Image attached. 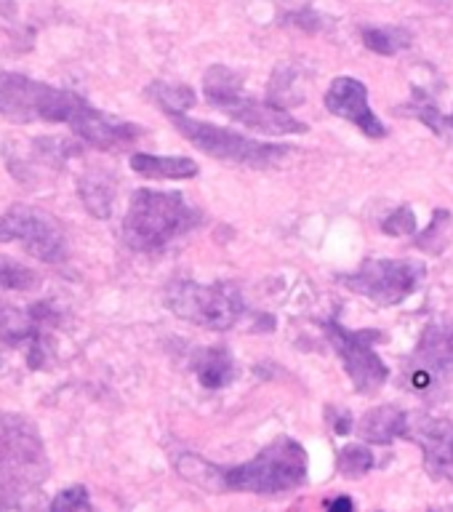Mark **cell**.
<instances>
[{"instance_id": "17", "label": "cell", "mask_w": 453, "mask_h": 512, "mask_svg": "<svg viewBox=\"0 0 453 512\" xmlns=\"http://www.w3.org/2000/svg\"><path fill=\"white\" fill-rule=\"evenodd\" d=\"M411 32L406 27H366L363 30V43L368 51L382 56H395L411 46Z\"/></svg>"}, {"instance_id": "1", "label": "cell", "mask_w": 453, "mask_h": 512, "mask_svg": "<svg viewBox=\"0 0 453 512\" xmlns=\"http://www.w3.org/2000/svg\"><path fill=\"white\" fill-rule=\"evenodd\" d=\"M51 464L38 427L19 414L0 411V502L16 510H32Z\"/></svg>"}, {"instance_id": "15", "label": "cell", "mask_w": 453, "mask_h": 512, "mask_svg": "<svg viewBox=\"0 0 453 512\" xmlns=\"http://www.w3.org/2000/svg\"><path fill=\"white\" fill-rule=\"evenodd\" d=\"M192 368H195L200 384L208 387V390H222V387L235 382V376H238V366H235V360L224 347H211V350L198 352Z\"/></svg>"}, {"instance_id": "11", "label": "cell", "mask_w": 453, "mask_h": 512, "mask_svg": "<svg viewBox=\"0 0 453 512\" xmlns=\"http://www.w3.org/2000/svg\"><path fill=\"white\" fill-rule=\"evenodd\" d=\"M453 371V323L432 320L424 328L422 339L416 344L414 368H411V387L416 392L427 390L435 379Z\"/></svg>"}, {"instance_id": "2", "label": "cell", "mask_w": 453, "mask_h": 512, "mask_svg": "<svg viewBox=\"0 0 453 512\" xmlns=\"http://www.w3.org/2000/svg\"><path fill=\"white\" fill-rule=\"evenodd\" d=\"M96 107L75 91L40 83L19 72L0 75V115L11 123H70L75 136L96 118Z\"/></svg>"}, {"instance_id": "22", "label": "cell", "mask_w": 453, "mask_h": 512, "mask_svg": "<svg viewBox=\"0 0 453 512\" xmlns=\"http://www.w3.org/2000/svg\"><path fill=\"white\" fill-rule=\"evenodd\" d=\"M408 112L422 120L424 126H430L435 134H443V128H446V118L440 115V107L435 104V99H432L427 91H422V88H414V102L408 104Z\"/></svg>"}, {"instance_id": "14", "label": "cell", "mask_w": 453, "mask_h": 512, "mask_svg": "<svg viewBox=\"0 0 453 512\" xmlns=\"http://www.w3.org/2000/svg\"><path fill=\"white\" fill-rule=\"evenodd\" d=\"M360 438L376 446H392L398 438H406L408 414L398 406H376L371 408L358 424Z\"/></svg>"}, {"instance_id": "24", "label": "cell", "mask_w": 453, "mask_h": 512, "mask_svg": "<svg viewBox=\"0 0 453 512\" xmlns=\"http://www.w3.org/2000/svg\"><path fill=\"white\" fill-rule=\"evenodd\" d=\"M48 512H91V507H88V491L83 486L64 488V491L56 494Z\"/></svg>"}, {"instance_id": "13", "label": "cell", "mask_w": 453, "mask_h": 512, "mask_svg": "<svg viewBox=\"0 0 453 512\" xmlns=\"http://www.w3.org/2000/svg\"><path fill=\"white\" fill-rule=\"evenodd\" d=\"M326 107L331 115L355 123L366 136H387L384 123L368 107V88L358 78H336L326 91Z\"/></svg>"}, {"instance_id": "6", "label": "cell", "mask_w": 453, "mask_h": 512, "mask_svg": "<svg viewBox=\"0 0 453 512\" xmlns=\"http://www.w3.org/2000/svg\"><path fill=\"white\" fill-rule=\"evenodd\" d=\"M179 134L192 142L198 150H203L211 158L238 163V166L270 168L286 158L291 147L283 144H264L256 139H248L243 134H235L230 128L211 126L206 120L187 118V115H168Z\"/></svg>"}, {"instance_id": "21", "label": "cell", "mask_w": 453, "mask_h": 512, "mask_svg": "<svg viewBox=\"0 0 453 512\" xmlns=\"http://www.w3.org/2000/svg\"><path fill=\"white\" fill-rule=\"evenodd\" d=\"M38 283V275L30 267H24L8 256H0V286L11 288V291H32V288H38Z\"/></svg>"}, {"instance_id": "8", "label": "cell", "mask_w": 453, "mask_h": 512, "mask_svg": "<svg viewBox=\"0 0 453 512\" xmlns=\"http://www.w3.org/2000/svg\"><path fill=\"white\" fill-rule=\"evenodd\" d=\"M427 267L414 259H366L358 270L344 275L342 283L368 302L392 307L406 302L422 286Z\"/></svg>"}, {"instance_id": "4", "label": "cell", "mask_w": 453, "mask_h": 512, "mask_svg": "<svg viewBox=\"0 0 453 512\" xmlns=\"http://www.w3.org/2000/svg\"><path fill=\"white\" fill-rule=\"evenodd\" d=\"M307 478V451L302 443L280 438L238 467H216L214 491H246V494H286Z\"/></svg>"}, {"instance_id": "12", "label": "cell", "mask_w": 453, "mask_h": 512, "mask_svg": "<svg viewBox=\"0 0 453 512\" xmlns=\"http://www.w3.org/2000/svg\"><path fill=\"white\" fill-rule=\"evenodd\" d=\"M408 440L419 443L424 454V467L432 478L453 483V422L438 416H408Z\"/></svg>"}, {"instance_id": "9", "label": "cell", "mask_w": 453, "mask_h": 512, "mask_svg": "<svg viewBox=\"0 0 453 512\" xmlns=\"http://www.w3.org/2000/svg\"><path fill=\"white\" fill-rule=\"evenodd\" d=\"M0 240L19 243L27 254L48 264L62 262L67 254L62 224L48 211H40L27 203H16L6 214H0Z\"/></svg>"}, {"instance_id": "25", "label": "cell", "mask_w": 453, "mask_h": 512, "mask_svg": "<svg viewBox=\"0 0 453 512\" xmlns=\"http://www.w3.org/2000/svg\"><path fill=\"white\" fill-rule=\"evenodd\" d=\"M382 230L387 232V235H392V238H400V235H414L416 232L414 211H411L408 206L392 211V214L382 222Z\"/></svg>"}, {"instance_id": "28", "label": "cell", "mask_w": 453, "mask_h": 512, "mask_svg": "<svg viewBox=\"0 0 453 512\" xmlns=\"http://www.w3.org/2000/svg\"><path fill=\"white\" fill-rule=\"evenodd\" d=\"M446 126H451V128H453V112H451V115H448V118H446Z\"/></svg>"}, {"instance_id": "16", "label": "cell", "mask_w": 453, "mask_h": 512, "mask_svg": "<svg viewBox=\"0 0 453 512\" xmlns=\"http://www.w3.org/2000/svg\"><path fill=\"white\" fill-rule=\"evenodd\" d=\"M131 168L147 179H195L200 171L198 163L190 158H163V155H147V152H134Z\"/></svg>"}, {"instance_id": "26", "label": "cell", "mask_w": 453, "mask_h": 512, "mask_svg": "<svg viewBox=\"0 0 453 512\" xmlns=\"http://www.w3.org/2000/svg\"><path fill=\"white\" fill-rule=\"evenodd\" d=\"M326 512H355V504H352L350 496H336L334 502H328Z\"/></svg>"}, {"instance_id": "10", "label": "cell", "mask_w": 453, "mask_h": 512, "mask_svg": "<svg viewBox=\"0 0 453 512\" xmlns=\"http://www.w3.org/2000/svg\"><path fill=\"white\" fill-rule=\"evenodd\" d=\"M326 334L331 347L342 360L344 371L350 376L352 387L360 395H374L390 379V368L374 350V342L382 334L376 331H350L339 320H328Z\"/></svg>"}, {"instance_id": "5", "label": "cell", "mask_w": 453, "mask_h": 512, "mask_svg": "<svg viewBox=\"0 0 453 512\" xmlns=\"http://www.w3.org/2000/svg\"><path fill=\"white\" fill-rule=\"evenodd\" d=\"M203 88H206V99L214 104L216 110H222L227 118L238 120L243 126L254 128V131L272 136L304 134L307 131V123L288 115L278 104L259 102L254 96H248L240 86L238 75L224 64H214L206 72Z\"/></svg>"}, {"instance_id": "3", "label": "cell", "mask_w": 453, "mask_h": 512, "mask_svg": "<svg viewBox=\"0 0 453 512\" xmlns=\"http://www.w3.org/2000/svg\"><path fill=\"white\" fill-rule=\"evenodd\" d=\"M198 224L200 211L184 200L182 192L136 190L123 219V238L134 251L155 254Z\"/></svg>"}, {"instance_id": "18", "label": "cell", "mask_w": 453, "mask_h": 512, "mask_svg": "<svg viewBox=\"0 0 453 512\" xmlns=\"http://www.w3.org/2000/svg\"><path fill=\"white\" fill-rule=\"evenodd\" d=\"M150 94L168 115H184L195 104V91L179 83H152Z\"/></svg>"}, {"instance_id": "23", "label": "cell", "mask_w": 453, "mask_h": 512, "mask_svg": "<svg viewBox=\"0 0 453 512\" xmlns=\"http://www.w3.org/2000/svg\"><path fill=\"white\" fill-rule=\"evenodd\" d=\"M374 467V454L366 446H344L339 454V472L344 478H363Z\"/></svg>"}, {"instance_id": "20", "label": "cell", "mask_w": 453, "mask_h": 512, "mask_svg": "<svg viewBox=\"0 0 453 512\" xmlns=\"http://www.w3.org/2000/svg\"><path fill=\"white\" fill-rule=\"evenodd\" d=\"M80 198H83V203H86V208L91 214L104 219V216H110L115 192H112V187L104 182V179L91 176V179H83V182H80Z\"/></svg>"}, {"instance_id": "27", "label": "cell", "mask_w": 453, "mask_h": 512, "mask_svg": "<svg viewBox=\"0 0 453 512\" xmlns=\"http://www.w3.org/2000/svg\"><path fill=\"white\" fill-rule=\"evenodd\" d=\"M16 14L14 0H0V19H11Z\"/></svg>"}, {"instance_id": "7", "label": "cell", "mask_w": 453, "mask_h": 512, "mask_svg": "<svg viewBox=\"0 0 453 512\" xmlns=\"http://www.w3.org/2000/svg\"><path fill=\"white\" fill-rule=\"evenodd\" d=\"M166 304L168 310L182 320L211 328V331H227L238 323L246 310L243 294L232 283L200 286L192 280H179L168 288Z\"/></svg>"}, {"instance_id": "19", "label": "cell", "mask_w": 453, "mask_h": 512, "mask_svg": "<svg viewBox=\"0 0 453 512\" xmlns=\"http://www.w3.org/2000/svg\"><path fill=\"white\" fill-rule=\"evenodd\" d=\"M448 232H451V211H448V208H438V211L432 214L430 227L416 238V246L432 256L443 254L448 246Z\"/></svg>"}]
</instances>
